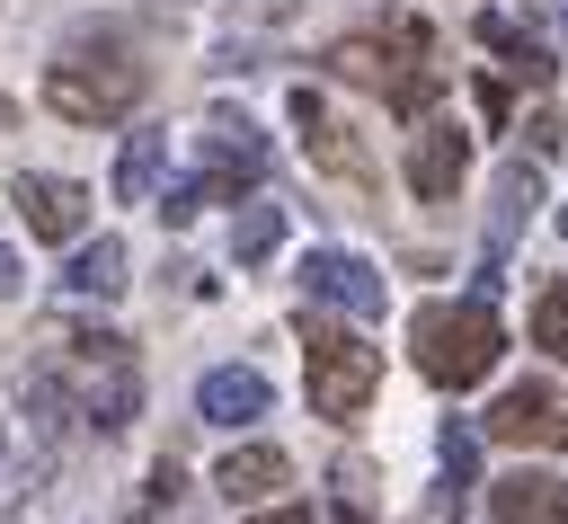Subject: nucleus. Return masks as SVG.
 Returning <instances> with one entry per match:
<instances>
[{
	"label": "nucleus",
	"instance_id": "f03ea898",
	"mask_svg": "<svg viewBox=\"0 0 568 524\" xmlns=\"http://www.w3.org/2000/svg\"><path fill=\"white\" fill-rule=\"evenodd\" d=\"M142 89H151V71L124 53V44H71L62 62H44V107L62 115V124H115V115H133L142 107Z\"/></svg>",
	"mask_w": 568,
	"mask_h": 524
},
{
	"label": "nucleus",
	"instance_id": "1a4fd4ad",
	"mask_svg": "<svg viewBox=\"0 0 568 524\" xmlns=\"http://www.w3.org/2000/svg\"><path fill=\"white\" fill-rule=\"evenodd\" d=\"M462 169H470V142H462V124H417V142H408V187L426 195V204H453V187H462Z\"/></svg>",
	"mask_w": 568,
	"mask_h": 524
},
{
	"label": "nucleus",
	"instance_id": "aec40b11",
	"mask_svg": "<svg viewBox=\"0 0 568 524\" xmlns=\"http://www.w3.org/2000/svg\"><path fill=\"white\" fill-rule=\"evenodd\" d=\"M435 462H444V497L462 506V488H470V471H479V426H470V417H444Z\"/></svg>",
	"mask_w": 568,
	"mask_h": 524
},
{
	"label": "nucleus",
	"instance_id": "423d86ee",
	"mask_svg": "<svg viewBox=\"0 0 568 524\" xmlns=\"http://www.w3.org/2000/svg\"><path fill=\"white\" fill-rule=\"evenodd\" d=\"M9 204L27 213V231H36V240H80V231H89V187H80V178L18 169V178H9Z\"/></svg>",
	"mask_w": 568,
	"mask_h": 524
},
{
	"label": "nucleus",
	"instance_id": "6e6552de",
	"mask_svg": "<svg viewBox=\"0 0 568 524\" xmlns=\"http://www.w3.org/2000/svg\"><path fill=\"white\" fill-rule=\"evenodd\" d=\"M195 151H204V169H195V178H204L213 195H231L240 178H266V133H257L248 115H213V124L195 133Z\"/></svg>",
	"mask_w": 568,
	"mask_h": 524
},
{
	"label": "nucleus",
	"instance_id": "6ab92c4d",
	"mask_svg": "<svg viewBox=\"0 0 568 524\" xmlns=\"http://www.w3.org/2000/svg\"><path fill=\"white\" fill-rule=\"evenodd\" d=\"M275 240H284V204H240V222H231V258L240 266H257V258H275Z\"/></svg>",
	"mask_w": 568,
	"mask_h": 524
},
{
	"label": "nucleus",
	"instance_id": "ddd939ff",
	"mask_svg": "<svg viewBox=\"0 0 568 524\" xmlns=\"http://www.w3.org/2000/svg\"><path fill=\"white\" fill-rule=\"evenodd\" d=\"M169 187V124H142V133H124V160H115V195L124 204H151Z\"/></svg>",
	"mask_w": 568,
	"mask_h": 524
},
{
	"label": "nucleus",
	"instance_id": "0eeeda50",
	"mask_svg": "<svg viewBox=\"0 0 568 524\" xmlns=\"http://www.w3.org/2000/svg\"><path fill=\"white\" fill-rule=\"evenodd\" d=\"M302 293L311 302H337L346 320H382V266H364L346 249H311L302 258Z\"/></svg>",
	"mask_w": 568,
	"mask_h": 524
},
{
	"label": "nucleus",
	"instance_id": "f8f14e48",
	"mask_svg": "<svg viewBox=\"0 0 568 524\" xmlns=\"http://www.w3.org/2000/svg\"><path fill=\"white\" fill-rule=\"evenodd\" d=\"M293 480V462L275 453V444H231L222 462H213V488L231 497V506H248V497H266V488H284Z\"/></svg>",
	"mask_w": 568,
	"mask_h": 524
},
{
	"label": "nucleus",
	"instance_id": "f3484780",
	"mask_svg": "<svg viewBox=\"0 0 568 524\" xmlns=\"http://www.w3.org/2000/svg\"><path fill=\"white\" fill-rule=\"evenodd\" d=\"M302 142H311V169H328V178H346V187H373V160H364V142L346 133V124H302Z\"/></svg>",
	"mask_w": 568,
	"mask_h": 524
},
{
	"label": "nucleus",
	"instance_id": "9b49d317",
	"mask_svg": "<svg viewBox=\"0 0 568 524\" xmlns=\"http://www.w3.org/2000/svg\"><path fill=\"white\" fill-rule=\"evenodd\" d=\"M488 515H497V524H568V480H550V471H506V480L488 488Z\"/></svg>",
	"mask_w": 568,
	"mask_h": 524
},
{
	"label": "nucleus",
	"instance_id": "b1692460",
	"mask_svg": "<svg viewBox=\"0 0 568 524\" xmlns=\"http://www.w3.org/2000/svg\"><path fill=\"white\" fill-rule=\"evenodd\" d=\"M524 142H532V160H559V142H568V124H559L550 107H532V115H524Z\"/></svg>",
	"mask_w": 568,
	"mask_h": 524
},
{
	"label": "nucleus",
	"instance_id": "a211bd4d",
	"mask_svg": "<svg viewBox=\"0 0 568 524\" xmlns=\"http://www.w3.org/2000/svg\"><path fill=\"white\" fill-rule=\"evenodd\" d=\"M124 515H133V524H178V515H186V480H178V462H151Z\"/></svg>",
	"mask_w": 568,
	"mask_h": 524
},
{
	"label": "nucleus",
	"instance_id": "c85d7f7f",
	"mask_svg": "<svg viewBox=\"0 0 568 524\" xmlns=\"http://www.w3.org/2000/svg\"><path fill=\"white\" fill-rule=\"evenodd\" d=\"M559 27H568V9H559Z\"/></svg>",
	"mask_w": 568,
	"mask_h": 524
},
{
	"label": "nucleus",
	"instance_id": "a878e982",
	"mask_svg": "<svg viewBox=\"0 0 568 524\" xmlns=\"http://www.w3.org/2000/svg\"><path fill=\"white\" fill-rule=\"evenodd\" d=\"M18 284H27V266H18V249H0V302H9Z\"/></svg>",
	"mask_w": 568,
	"mask_h": 524
},
{
	"label": "nucleus",
	"instance_id": "f257e3e1",
	"mask_svg": "<svg viewBox=\"0 0 568 524\" xmlns=\"http://www.w3.org/2000/svg\"><path fill=\"white\" fill-rule=\"evenodd\" d=\"M408 346H417V373H426L435 391H470V382H488V364L506 355V329H497L488 302H426V311L408 320Z\"/></svg>",
	"mask_w": 568,
	"mask_h": 524
},
{
	"label": "nucleus",
	"instance_id": "cd10ccee",
	"mask_svg": "<svg viewBox=\"0 0 568 524\" xmlns=\"http://www.w3.org/2000/svg\"><path fill=\"white\" fill-rule=\"evenodd\" d=\"M559 240H568V204H559Z\"/></svg>",
	"mask_w": 568,
	"mask_h": 524
},
{
	"label": "nucleus",
	"instance_id": "393cba45",
	"mask_svg": "<svg viewBox=\"0 0 568 524\" xmlns=\"http://www.w3.org/2000/svg\"><path fill=\"white\" fill-rule=\"evenodd\" d=\"M470 98H479V115H488V124H506V80H479Z\"/></svg>",
	"mask_w": 568,
	"mask_h": 524
},
{
	"label": "nucleus",
	"instance_id": "bb28decb",
	"mask_svg": "<svg viewBox=\"0 0 568 524\" xmlns=\"http://www.w3.org/2000/svg\"><path fill=\"white\" fill-rule=\"evenodd\" d=\"M248 524H311V506H275V515H248Z\"/></svg>",
	"mask_w": 568,
	"mask_h": 524
},
{
	"label": "nucleus",
	"instance_id": "412c9836",
	"mask_svg": "<svg viewBox=\"0 0 568 524\" xmlns=\"http://www.w3.org/2000/svg\"><path fill=\"white\" fill-rule=\"evenodd\" d=\"M328 488H337V506H328V524H373V462H364V453H337V471H328Z\"/></svg>",
	"mask_w": 568,
	"mask_h": 524
},
{
	"label": "nucleus",
	"instance_id": "39448f33",
	"mask_svg": "<svg viewBox=\"0 0 568 524\" xmlns=\"http://www.w3.org/2000/svg\"><path fill=\"white\" fill-rule=\"evenodd\" d=\"M479 435L497 444H541V453H568V391L559 382H506L479 417Z\"/></svg>",
	"mask_w": 568,
	"mask_h": 524
},
{
	"label": "nucleus",
	"instance_id": "dca6fc26",
	"mask_svg": "<svg viewBox=\"0 0 568 524\" xmlns=\"http://www.w3.org/2000/svg\"><path fill=\"white\" fill-rule=\"evenodd\" d=\"M133 258H124V240H89V249H71V266H62V284L80 293V302H115L133 275H124Z\"/></svg>",
	"mask_w": 568,
	"mask_h": 524
},
{
	"label": "nucleus",
	"instance_id": "7ed1b4c3",
	"mask_svg": "<svg viewBox=\"0 0 568 524\" xmlns=\"http://www.w3.org/2000/svg\"><path fill=\"white\" fill-rule=\"evenodd\" d=\"M426 53H435L426 27H399V36H346V44H328V71L355 80V89H382L399 115H426V98H435Z\"/></svg>",
	"mask_w": 568,
	"mask_h": 524
},
{
	"label": "nucleus",
	"instance_id": "20e7f679",
	"mask_svg": "<svg viewBox=\"0 0 568 524\" xmlns=\"http://www.w3.org/2000/svg\"><path fill=\"white\" fill-rule=\"evenodd\" d=\"M311 409L320 417H364V400L382 391V346L373 337H355V329H311Z\"/></svg>",
	"mask_w": 568,
	"mask_h": 524
},
{
	"label": "nucleus",
	"instance_id": "2eb2a0df",
	"mask_svg": "<svg viewBox=\"0 0 568 524\" xmlns=\"http://www.w3.org/2000/svg\"><path fill=\"white\" fill-rule=\"evenodd\" d=\"M532 204H541V169H532V160H506V169H497V213H488V266L506 258V240L524 231Z\"/></svg>",
	"mask_w": 568,
	"mask_h": 524
},
{
	"label": "nucleus",
	"instance_id": "4468645a",
	"mask_svg": "<svg viewBox=\"0 0 568 524\" xmlns=\"http://www.w3.org/2000/svg\"><path fill=\"white\" fill-rule=\"evenodd\" d=\"M479 44H497V53H506L497 71H506L515 89H550V71H559L532 36H515V18H506V9H479Z\"/></svg>",
	"mask_w": 568,
	"mask_h": 524
},
{
	"label": "nucleus",
	"instance_id": "5701e85b",
	"mask_svg": "<svg viewBox=\"0 0 568 524\" xmlns=\"http://www.w3.org/2000/svg\"><path fill=\"white\" fill-rule=\"evenodd\" d=\"M151 204H160V213H169V222H195V213H204V204H213V187H204V178H178V187H160V195H151Z\"/></svg>",
	"mask_w": 568,
	"mask_h": 524
},
{
	"label": "nucleus",
	"instance_id": "4be33fe9",
	"mask_svg": "<svg viewBox=\"0 0 568 524\" xmlns=\"http://www.w3.org/2000/svg\"><path fill=\"white\" fill-rule=\"evenodd\" d=\"M532 346H541V355H559V364H568V275H559V284H541V293H532Z\"/></svg>",
	"mask_w": 568,
	"mask_h": 524
},
{
	"label": "nucleus",
	"instance_id": "9d476101",
	"mask_svg": "<svg viewBox=\"0 0 568 524\" xmlns=\"http://www.w3.org/2000/svg\"><path fill=\"white\" fill-rule=\"evenodd\" d=\"M266 400H275V391H266L257 364H213V373L195 382V417H204V426H257Z\"/></svg>",
	"mask_w": 568,
	"mask_h": 524
}]
</instances>
